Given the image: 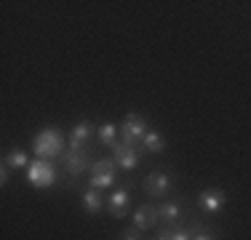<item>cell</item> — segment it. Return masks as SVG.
Masks as SVG:
<instances>
[{
    "label": "cell",
    "mask_w": 251,
    "mask_h": 240,
    "mask_svg": "<svg viewBox=\"0 0 251 240\" xmlns=\"http://www.w3.org/2000/svg\"><path fill=\"white\" fill-rule=\"evenodd\" d=\"M32 152L43 160H51V158H62L64 155V136L59 128H43L38 136L32 139Z\"/></svg>",
    "instance_id": "1"
},
{
    "label": "cell",
    "mask_w": 251,
    "mask_h": 240,
    "mask_svg": "<svg viewBox=\"0 0 251 240\" xmlns=\"http://www.w3.org/2000/svg\"><path fill=\"white\" fill-rule=\"evenodd\" d=\"M91 176L86 179V184L91 190H99V192H104L107 187H112L115 184V179H118V166H115V160L112 158H101V160H94V166H91Z\"/></svg>",
    "instance_id": "2"
},
{
    "label": "cell",
    "mask_w": 251,
    "mask_h": 240,
    "mask_svg": "<svg viewBox=\"0 0 251 240\" xmlns=\"http://www.w3.org/2000/svg\"><path fill=\"white\" fill-rule=\"evenodd\" d=\"M118 131H121V142L123 144L142 147V139H145V134L150 131V123H147V118H142L139 112H128L126 120L118 125Z\"/></svg>",
    "instance_id": "3"
},
{
    "label": "cell",
    "mask_w": 251,
    "mask_h": 240,
    "mask_svg": "<svg viewBox=\"0 0 251 240\" xmlns=\"http://www.w3.org/2000/svg\"><path fill=\"white\" fill-rule=\"evenodd\" d=\"M56 176H59V171H56V166H53L51 160L38 158V160H32V163L27 166V182L32 184V187H38V190L53 187V184H56Z\"/></svg>",
    "instance_id": "4"
},
{
    "label": "cell",
    "mask_w": 251,
    "mask_h": 240,
    "mask_svg": "<svg viewBox=\"0 0 251 240\" xmlns=\"http://www.w3.org/2000/svg\"><path fill=\"white\" fill-rule=\"evenodd\" d=\"M97 136V125L91 123V120H77L73 125V131H70V139H67V149H73V152H91V139Z\"/></svg>",
    "instance_id": "5"
},
{
    "label": "cell",
    "mask_w": 251,
    "mask_h": 240,
    "mask_svg": "<svg viewBox=\"0 0 251 240\" xmlns=\"http://www.w3.org/2000/svg\"><path fill=\"white\" fill-rule=\"evenodd\" d=\"M145 195L147 197H166V195H171V190H174V176H171L169 171H150L145 176Z\"/></svg>",
    "instance_id": "6"
},
{
    "label": "cell",
    "mask_w": 251,
    "mask_h": 240,
    "mask_svg": "<svg viewBox=\"0 0 251 240\" xmlns=\"http://www.w3.org/2000/svg\"><path fill=\"white\" fill-rule=\"evenodd\" d=\"M59 163H62L64 173L67 176H83L86 171H91L94 160H91V152H73V149H64V155L59 158Z\"/></svg>",
    "instance_id": "7"
},
{
    "label": "cell",
    "mask_w": 251,
    "mask_h": 240,
    "mask_svg": "<svg viewBox=\"0 0 251 240\" xmlns=\"http://www.w3.org/2000/svg\"><path fill=\"white\" fill-rule=\"evenodd\" d=\"M227 203V192L222 187H206L198 192V208L208 216H217Z\"/></svg>",
    "instance_id": "8"
},
{
    "label": "cell",
    "mask_w": 251,
    "mask_h": 240,
    "mask_svg": "<svg viewBox=\"0 0 251 240\" xmlns=\"http://www.w3.org/2000/svg\"><path fill=\"white\" fill-rule=\"evenodd\" d=\"M139 155H142V147H131V144H123L121 139L112 147V160L121 171H134L139 166Z\"/></svg>",
    "instance_id": "9"
},
{
    "label": "cell",
    "mask_w": 251,
    "mask_h": 240,
    "mask_svg": "<svg viewBox=\"0 0 251 240\" xmlns=\"http://www.w3.org/2000/svg\"><path fill=\"white\" fill-rule=\"evenodd\" d=\"M107 211H110L115 219H126L131 211V192L128 187H121V190H115L110 197H107Z\"/></svg>",
    "instance_id": "10"
},
{
    "label": "cell",
    "mask_w": 251,
    "mask_h": 240,
    "mask_svg": "<svg viewBox=\"0 0 251 240\" xmlns=\"http://www.w3.org/2000/svg\"><path fill=\"white\" fill-rule=\"evenodd\" d=\"M160 221V216H158V206L155 203H145V206H139L134 211V230H139V232H147V230H152L155 224Z\"/></svg>",
    "instance_id": "11"
},
{
    "label": "cell",
    "mask_w": 251,
    "mask_h": 240,
    "mask_svg": "<svg viewBox=\"0 0 251 240\" xmlns=\"http://www.w3.org/2000/svg\"><path fill=\"white\" fill-rule=\"evenodd\" d=\"M158 216L166 227H176V224H182V219H184V206L179 200H163L158 206Z\"/></svg>",
    "instance_id": "12"
},
{
    "label": "cell",
    "mask_w": 251,
    "mask_h": 240,
    "mask_svg": "<svg viewBox=\"0 0 251 240\" xmlns=\"http://www.w3.org/2000/svg\"><path fill=\"white\" fill-rule=\"evenodd\" d=\"M80 206H83V211L86 214H99L101 208H107V197L101 195L99 190H91L88 187L86 192H80Z\"/></svg>",
    "instance_id": "13"
},
{
    "label": "cell",
    "mask_w": 251,
    "mask_h": 240,
    "mask_svg": "<svg viewBox=\"0 0 251 240\" xmlns=\"http://www.w3.org/2000/svg\"><path fill=\"white\" fill-rule=\"evenodd\" d=\"M201 224H176V227H163V230L158 232V240H193L195 232H198Z\"/></svg>",
    "instance_id": "14"
},
{
    "label": "cell",
    "mask_w": 251,
    "mask_h": 240,
    "mask_svg": "<svg viewBox=\"0 0 251 240\" xmlns=\"http://www.w3.org/2000/svg\"><path fill=\"white\" fill-rule=\"evenodd\" d=\"M163 149H166V139H163V134H160L158 128H152V125H150V131H147L145 139H142V152L158 155V152H163Z\"/></svg>",
    "instance_id": "15"
},
{
    "label": "cell",
    "mask_w": 251,
    "mask_h": 240,
    "mask_svg": "<svg viewBox=\"0 0 251 240\" xmlns=\"http://www.w3.org/2000/svg\"><path fill=\"white\" fill-rule=\"evenodd\" d=\"M118 136H121V131H118V125L115 123H101L99 128H97V139L101 147H115V142H118Z\"/></svg>",
    "instance_id": "16"
},
{
    "label": "cell",
    "mask_w": 251,
    "mask_h": 240,
    "mask_svg": "<svg viewBox=\"0 0 251 240\" xmlns=\"http://www.w3.org/2000/svg\"><path fill=\"white\" fill-rule=\"evenodd\" d=\"M3 163L8 166L11 171H19V168H27V166H29V155L25 152V149H19V147H16V149H11V152L5 155V160H3Z\"/></svg>",
    "instance_id": "17"
},
{
    "label": "cell",
    "mask_w": 251,
    "mask_h": 240,
    "mask_svg": "<svg viewBox=\"0 0 251 240\" xmlns=\"http://www.w3.org/2000/svg\"><path fill=\"white\" fill-rule=\"evenodd\" d=\"M118 240H142V232H139V230H134V227H126Z\"/></svg>",
    "instance_id": "18"
},
{
    "label": "cell",
    "mask_w": 251,
    "mask_h": 240,
    "mask_svg": "<svg viewBox=\"0 0 251 240\" xmlns=\"http://www.w3.org/2000/svg\"><path fill=\"white\" fill-rule=\"evenodd\" d=\"M193 240H217V235H214V232H206L203 227H198V232H195Z\"/></svg>",
    "instance_id": "19"
},
{
    "label": "cell",
    "mask_w": 251,
    "mask_h": 240,
    "mask_svg": "<svg viewBox=\"0 0 251 240\" xmlns=\"http://www.w3.org/2000/svg\"><path fill=\"white\" fill-rule=\"evenodd\" d=\"M8 173H11V168L3 163V168H0V184H3V187L8 184Z\"/></svg>",
    "instance_id": "20"
}]
</instances>
